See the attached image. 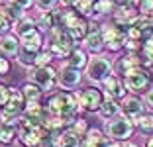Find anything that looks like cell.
Returning a JSON list of instances; mask_svg holds the SVG:
<instances>
[{
  "instance_id": "obj_1",
  "label": "cell",
  "mask_w": 153,
  "mask_h": 147,
  "mask_svg": "<svg viewBox=\"0 0 153 147\" xmlns=\"http://www.w3.org/2000/svg\"><path fill=\"white\" fill-rule=\"evenodd\" d=\"M43 104H45V108H47V112H49L51 116L63 118V122L67 125H71L76 118L81 116V112H85L81 102H79V94L71 92L67 88L55 90V92L47 94Z\"/></svg>"
},
{
  "instance_id": "obj_2",
  "label": "cell",
  "mask_w": 153,
  "mask_h": 147,
  "mask_svg": "<svg viewBox=\"0 0 153 147\" xmlns=\"http://www.w3.org/2000/svg\"><path fill=\"white\" fill-rule=\"evenodd\" d=\"M57 26L65 27L76 43H82L92 30V22L81 12H76L73 6H65V8L57 10Z\"/></svg>"
},
{
  "instance_id": "obj_3",
  "label": "cell",
  "mask_w": 153,
  "mask_h": 147,
  "mask_svg": "<svg viewBox=\"0 0 153 147\" xmlns=\"http://www.w3.org/2000/svg\"><path fill=\"white\" fill-rule=\"evenodd\" d=\"M75 47H76V41L71 37V33L65 27L55 26L45 33V49L55 59H67Z\"/></svg>"
},
{
  "instance_id": "obj_4",
  "label": "cell",
  "mask_w": 153,
  "mask_h": 147,
  "mask_svg": "<svg viewBox=\"0 0 153 147\" xmlns=\"http://www.w3.org/2000/svg\"><path fill=\"white\" fill-rule=\"evenodd\" d=\"M122 79H124V85H126V88H128L130 94H145L153 86V75L143 65L131 69V71L126 73V76H122Z\"/></svg>"
},
{
  "instance_id": "obj_5",
  "label": "cell",
  "mask_w": 153,
  "mask_h": 147,
  "mask_svg": "<svg viewBox=\"0 0 153 147\" xmlns=\"http://www.w3.org/2000/svg\"><path fill=\"white\" fill-rule=\"evenodd\" d=\"M27 80H32L43 90L45 94H51L59 88V73L51 65L47 67H32L27 69Z\"/></svg>"
},
{
  "instance_id": "obj_6",
  "label": "cell",
  "mask_w": 153,
  "mask_h": 147,
  "mask_svg": "<svg viewBox=\"0 0 153 147\" xmlns=\"http://www.w3.org/2000/svg\"><path fill=\"white\" fill-rule=\"evenodd\" d=\"M135 129H137L135 122L126 116H122V114L104 124V134L108 135L110 139H114V141H130V137H134Z\"/></svg>"
},
{
  "instance_id": "obj_7",
  "label": "cell",
  "mask_w": 153,
  "mask_h": 147,
  "mask_svg": "<svg viewBox=\"0 0 153 147\" xmlns=\"http://www.w3.org/2000/svg\"><path fill=\"white\" fill-rule=\"evenodd\" d=\"M112 73H114L112 61L108 57H104V55H92L88 65H86V69H85L86 79L90 82H94V85H102Z\"/></svg>"
},
{
  "instance_id": "obj_8",
  "label": "cell",
  "mask_w": 153,
  "mask_h": 147,
  "mask_svg": "<svg viewBox=\"0 0 153 147\" xmlns=\"http://www.w3.org/2000/svg\"><path fill=\"white\" fill-rule=\"evenodd\" d=\"M102 33L106 41V49L110 53H122L128 43V27L118 24H102Z\"/></svg>"
},
{
  "instance_id": "obj_9",
  "label": "cell",
  "mask_w": 153,
  "mask_h": 147,
  "mask_svg": "<svg viewBox=\"0 0 153 147\" xmlns=\"http://www.w3.org/2000/svg\"><path fill=\"white\" fill-rule=\"evenodd\" d=\"M43 139H45V134H43V128H41V125H36V124H32V122L20 118V122H18V141L22 143L24 147H36V145H39Z\"/></svg>"
},
{
  "instance_id": "obj_10",
  "label": "cell",
  "mask_w": 153,
  "mask_h": 147,
  "mask_svg": "<svg viewBox=\"0 0 153 147\" xmlns=\"http://www.w3.org/2000/svg\"><path fill=\"white\" fill-rule=\"evenodd\" d=\"M76 94H79V102H81L85 112H98L102 108L104 100H106V92L98 85L86 86V88H82L81 92H76Z\"/></svg>"
},
{
  "instance_id": "obj_11",
  "label": "cell",
  "mask_w": 153,
  "mask_h": 147,
  "mask_svg": "<svg viewBox=\"0 0 153 147\" xmlns=\"http://www.w3.org/2000/svg\"><path fill=\"white\" fill-rule=\"evenodd\" d=\"M140 65H143V63H141V55L140 53H130V51L120 53L112 61L114 75H118V76H126V73H130L131 69L140 67Z\"/></svg>"
},
{
  "instance_id": "obj_12",
  "label": "cell",
  "mask_w": 153,
  "mask_h": 147,
  "mask_svg": "<svg viewBox=\"0 0 153 147\" xmlns=\"http://www.w3.org/2000/svg\"><path fill=\"white\" fill-rule=\"evenodd\" d=\"M59 86L61 88H67V90H73L76 88V86L81 85L82 80V71L81 69H75L71 67V65H61V69H59Z\"/></svg>"
},
{
  "instance_id": "obj_13",
  "label": "cell",
  "mask_w": 153,
  "mask_h": 147,
  "mask_svg": "<svg viewBox=\"0 0 153 147\" xmlns=\"http://www.w3.org/2000/svg\"><path fill=\"white\" fill-rule=\"evenodd\" d=\"M82 47L92 55H100L106 49V41H104V33H102V26L92 24V30L86 36V39L82 41Z\"/></svg>"
},
{
  "instance_id": "obj_14",
  "label": "cell",
  "mask_w": 153,
  "mask_h": 147,
  "mask_svg": "<svg viewBox=\"0 0 153 147\" xmlns=\"http://www.w3.org/2000/svg\"><path fill=\"white\" fill-rule=\"evenodd\" d=\"M102 88H104V92H106V96L114 98L118 102H122V100L128 96V88H126V85H124V79L114 75V73L102 82Z\"/></svg>"
},
{
  "instance_id": "obj_15",
  "label": "cell",
  "mask_w": 153,
  "mask_h": 147,
  "mask_svg": "<svg viewBox=\"0 0 153 147\" xmlns=\"http://www.w3.org/2000/svg\"><path fill=\"white\" fill-rule=\"evenodd\" d=\"M120 108H122V116H126V118H130V120L135 122L141 114H143L145 104H143V98L135 96V94H128V96L120 102Z\"/></svg>"
},
{
  "instance_id": "obj_16",
  "label": "cell",
  "mask_w": 153,
  "mask_h": 147,
  "mask_svg": "<svg viewBox=\"0 0 153 147\" xmlns=\"http://www.w3.org/2000/svg\"><path fill=\"white\" fill-rule=\"evenodd\" d=\"M20 47H22V43L16 33H2L0 36V53L4 57H18Z\"/></svg>"
},
{
  "instance_id": "obj_17",
  "label": "cell",
  "mask_w": 153,
  "mask_h": 147,
  "mask_svg": "<svg viewBox=\"0 0 153 147\" xmlns=\"http://www.w3.org/2000/svg\"><path fill=\"white\" fill-rule=\"evenodd\" d=\"M110 141V137L104 134L102 129H96V128H90L88 134L82 137L81 147H106V143Z\"/></svg>"
},
{
  "instance_id": "obj_18",
  "label": "cell",
  "mask_w": 153,
  "mask_h": 147,
  "mask_svg": "<svg viewBox=\"0 0 153 147\" xmlns=\"http://www.w3.org/2000/svg\"><path fill=\"white\" fill-rule=\"evenodd\" d=\"M88 61H90L88 51H86L85 47H79V45H76V47L71 51V55L65 59L67 65H71V67H75V69H81V71H85V69H86Z\"/></svg>"
},
{
  "instance_id": "obj_19",
  "label": "cell",
  "mask_w": 153,
  "mask_h": 147,
  "mask_svg": "<svg viewBox=\"0 0 153 147\" xmlns=\"http://www.w3.org/2000/svg\"><path fill=\"white\" fill-rule=\"evenodd\" d=\"M120 114H122L120 102H118V100H114V98H108V96H106V100H104L102 108L98 110V116L102 118V120L110 122V120H114V118H118Z\"/></svg>"
},
{
  "instance_id": "obj_20",
  "label": "cell",
  "mask_w": 153,
  "mask_h": 147,
  "mask_svg": "<svg viewBox=\"0 0 153 147\" xmlns=\"http://www.w3.org/2000/svg\"><path fill=\"white\" fill-rule=\"evenodd\" d=\"M18 122H0V143H14V137H18Z\"/></svg>"
},
{
  "instance_id": "obj_21",
  "label": "cell",
  "mask_w": 153,
  "mask_h": 147,
  "mask_svg": "<svg viewBox=\"0 0 153 147\" xmlns=\"http://www.w3.org/2000/svg\"><path fill=\"white\" fill-rule=\"evenodd\" d=\"M57 147H81V143H82V137L79 134H75L71 128H67L63 131V134L57 137Z\"/></svg>"
},
{
  "instance_id": "obj_22",
  "label": "cell",
  "mask_w": 153,
  "mask_h": 147,
  "mask_svg": "<svg viewBox=\"0 0 153 147\" xmlns=\"http://www.w3.org/2000/svg\"><path fill=\"white\" fill-rule=\"evenodd\" d=\"M36 22H37V27H39L43 33H47L51 27L57 26V10H51V12H41L39 18H37Z\"/></svg>"
},
{
  "instance_id": "obj_23",
  "label": "cell",
  "mask_w": 153,
  "mask_h": 147,
  "mask_svg": "<svg viewBox=\"0 0 153 147\" xmlns=\"http://www.w3.org/2000/svg\"><path fill=\"white\" fill-rule=\"evenodd\" d=\"M37 55H39V51H30V49H26V47H20V53H18L16 59H18V63L22 67L32 69V67H36Z\"/></svg>"
},
{
  "instance_id": "obj_24",
  "label": "cell",
  "mask_w": 153,
  "mask_h": 147,
  "mask_svg": "<svg viewBox=\"0 0 153 147\" xmlns=\"http://www.w3.org/2000/svg\"><path fill=\"white\" fill-rule=\"evenodd\" d=\"M135 125L143 135H153V112H143L135 120Z\"/></svg>"
},
{
  "instance_id": "obj_25",
  "label": "cell",
  "mask_w": 153,
  "mask_h": 147,
  "mask_svg": "<svg viewBox=\"0 0 153 147\" xmlns=\"http://www.w3.org/2000/svg\"><path fill=\"white\" fill-rule=\"evenodd\" d=\"M22 92H24V96H26V100H41V98L45 96V92L36 82H32V80H27L26 85L22 86Z\"/></svg>"
},
{
  "instance_id": "obj_26",
  "label": "cell",
  "mask_w": 153,
  "mask_h": 147,
  "mask_svg": "<svg viewBox=\"0 0 153 147\" xmlns=\"http://www.w3.org/2000/svg\"><path fill=\"white\" fill-rule=\"evenodd\" d=\"M141 63H143V67H153V37H149V39L143 41V45H141Z\"/></svg>"
},
{
  "instance_id": "obj_27",
  "label": "cell",
  "mask_w": 153,
  "mask_h": 147,
  "mask_svg": "<svg viewBox=\"0 0 153 147\" xmlns=\"http://www.w3.org/2000/svg\"><path fill=\"white\" fill-rule=\"evenodd\" d=\"M116 10V4L112 0H96L94 4V16L92 18H100V16H106V14H112Z\"/></svg>"
},
{
  "instance_id": "obj_28",
  "label": "cell",
  "mask_w": 153,
  "mask_h": 147,
  "mask_svg": "<svg viewBox=\"0 0 153 147\" xmlns=\"http://www.w3.org/2000/svg\"><path fill=\"white\" fill-rule=\"evenodd\" d=\"M94 4H96V0H76L73 8L76 12H81L82 16H86V18H92L94 16Z\"/></svg>"
},
{
  "instance_id": "obj_29",
  "label": "cell",
  "mask_w": 153,
  "mask_h": 147,
  "mask_svg": "<svg viewBox=\"0 0 153 147\" xmlns=\"http://www.w3.org/2000/svg\"><path fill=\"white\" fill-rule=\"evenodd\" d=\"M14 31V22L8 18V14L4 12L2 4H0V36L2 33H12Z\"/></svg>"
},
{
  "instance_id": "obj_30",
  "label": "cell",
  "mask_w": 153,
  "mask_h": 147,
  "mask_svg": "<svg viewBox=\"0 0 153 147\" xmlns=\"http://www.w3.org/2000/svg\"><path fill=\"white\" fill-rule=\"evenodd\" d=\"M69 128H71L73 131H75V134H79V135H81V137H85V135L88 134L90 125H88V122H86L85 118H81V116H79V118H76V120L73 122L71 125H69Z\"/></svg>"
},
{
  "instance_id": "obj_31",
  "label": "cell",
  "mask_w": 153,
  "mask_h": 147,
  "mask_svg": "<svg viewBox=\"0 0 153 147\" xmlns=\"http://www.w3.org/2000/svg\"><path fill=\"white\" fill-rule=\"evenodd\" d=\"M53 55L47 51V49H43V51H39V55H37V61H36V67H47V65H51V61H53Z\"/></svg>"
},
{
  "instance_id": "obj_32",
  "label": "cell",
  "mask_w": 153,
  "mask_h": 147,
  "mask_svg": "<svg viewBox=\"0 0 153 147\" xmlns=\"http://www.w3.org/2000/svg\"><path fill=\"white\" fill-rule=\"evenodd\" d=\"M137 10L141 16H153V0H140Z\"/></svg>"
},
{
  "instance_id": "obj_33",
  "label": "cell",
  "mask_w": 153,
  "mask_h": 147,
  "mask_svg": "<svg viewBox=\"0 0 153 147\" xmlns=\"http://www.w3.org/2000/svg\"><path fill=\"white\" fill-rule=\"evenodd\" d=\"M12 73V61L8 57H0V76H8Z\"/></svg>"
},
{
  "instance_id": "obj_34",
  "label": "cell",
  "mask_w": 153,
  "mask_h": 147,
  "mask_svg": "<svg viewBox=\"0 0 153 147\" xmlns=\"http://www.w3.org/2000/svg\"><path fill=\"white\" fill-rule=\"evenodd\" d=\"M59 0H36L37 8L41 10V12H51V10H55V4H57Z\"/></svg>"
},
{
  "instance_id": "obj_35",
  "label": "cell",
  "mask_w": 153,
  "mask_h": 147,
  "mask_svg": "<svg viewBox=\"0 0 153 147\" xmlns=\"http://www.w3.org/2000/svg\"><path fill=\"white\" fill-rule=\"evenodd\" d=\"M8 98H10V86L4 85V82H0V108L6 106Z\"/></svg>"
},
{
  "instance_id": "obj_36",
  "label": "cell",
  "mask_w": 153,
  "mask_h": 147,
  "mask_svg": "<svg viewBox=\"0 0 153 147\" xmlns=\"http://www.w3.org/2000/svg\"><path fill=\"white\" fill-rule=\"evenodd\" d=\"M141 98H143V104H145V108L153 112V86H151V88H149V90H147V92H145Z\"/></svg>"
},
{
  "instance_id": "obj_37",
  "label": "cell",
  "mask_w": 153,
  "mask_h": 147,
  "mask_svg": "<svg viewBox=\"0 0 153 147\" xmlns=\"http://www.w3.org/2000/svg\"><path fill=\"white\" fill-rule=\"evenodd\" d=\"M8 2H12L14 6H18L22 10H30L33 6V0H8Z\"/></svg>"
},
{
  "instance_id": "obj_38",
  "label": "cell",
  "mask_w": 153,
  "mask_h": 147,
  "mask_svg": "<svg viewBox=\"0 0 153 147\" xmlns=\"http://www.w3.org/2000/svg\"><path fill=\"white\" fill-rule=\"evenodd\" d=\"M36 147H57V143L51 141V139H43V141H41L39 145H36Z\"/></svg>"
},
{
  "instance_id": "obj_39",
  "label": "cell",
  "mask_w": 153,
  "mask_h": 147,
  "mask_svg": "<svg viewBox=\"0 0 153 147\" xmlns=\"http://www.w3.org/2000/svg\"><path fill=\"white\" fill-rule=\"evenodd\" d=\"M106 147H122V141H114V139H110V141L106 143Z\"/></svg>"
},
{
  "instance_id": "obj_40",
  "label": "cell",
  "mask_w": 153,
  "mask_h": 147,
  "mask_svg": "<svg viewBox=\"0 0 153 147\" xmlns=\"http://www.w3.org/2000/svg\"><path fill=\"white\" fill-rule=\"evenodd\" d=\"M76 0H59V4H63V6H75Z\"/></svg>"
},
{
  "instance_id": "obj_41",
  "label": "cell",
  "mask_w": 153,
  "mask_h": 147,
  "mask_svg": "<svg viewBox=\"0 0 153 147\" xmlns=\"http://www.w3.org/2000/svg\"><path fill=\"white\" fill-rule=\"evenodd\" d=\"M122 147H140V145H135V143H130V141H122Z\"/></svg>"
},
{
  "instance_id": "obj_42",
  "label": "cell",
  "mask_w": 153,
  "mask_h": 147,
  "mask_svg": "<svg viewBox=\"0 0 153 147\" xmlns=\"http://www.w3.org/2000/svg\"><path fill=\"white\" fill-rule=\"evenodd\" d=\"M145 147H153V135L147 139V143H145Z\"/></svg>"
},
{
  "instance_id": "obj_43",
  "label": "cell",
  "mask_w": 153,
  "mask_h": 147,
  "mask_svg": "<svg viewBox=\"0 0 153 147\" xmlns=\"http://www.w3.org/2000/svg\"><path fill=\"white\" fill-rule=\"evenodd\" d=\"M0 57H2V53H0Z\"/></svg>"
},
{
  "instance_id": "obj_44",
  "label": "cell",
  "mask_w": 153,
  "mask_h": 147,
  "mask_svg": "<svg viewBox=\"0 0 153 147\" xmlns=\"http://www.w3.org/2000/svg\"><path fill=\"white\" fill-rule=\"evenodd\" d=\"M0 122H2V120H0Z\"/></svg>"
}]
</instances>
